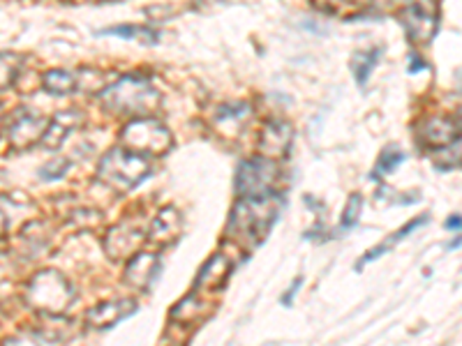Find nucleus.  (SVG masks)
Segmentation results:
<instances>
[{
    "instance_id": "obj_1",
    "label": "nucleus",
    "mask_w": 462,
    "mask_h": 346,
    "mask_svg": "<svg viewBox=\"0 0 462 346\" xmlns=\"http://www.w3.org/2000/svg\"><path fill=\"white\" fill-rule=\"evenodd\" d=\"M284 208V196L280 192L262 196H238L229 217V236L247 247H257L266 241L280 213Z\"/></svg>"
},
{
    "instance_id": "obj_2",
    "label": "nucleus",
    "mask_w": 462,
    "mask_h": 346,
    "mask_svg": "<svg viewBox=\"0 0 462 346\" xmlns=\"http://www.w3.org/2000/svg\"><path fill=\"white\" fill-rule=\"evenodd\" d=\"M160 100V90L139 74H127L100 90V106L114 115H151Z\"/></svg>"
},
{
    "instance_id": "obj_3",
    "label": "nucleus",
    "mask_w": 462,
    "mask_h": 346,
    "mask_svg": "<svg viewBox=\"0 0 462 346\" xmlns=\"http://www.w3.org/2000/svg\"><path fill=\"white\" fill-rule=\"evenodd\" d=\"M28 307H32L40 314H65L69 305L77 298V288L56 268L40 270L23 291Z\"/></svg>"
},
{
    "instance_id": "obj_4",
    "label": "nucleus",
    "mask_w": 462,
    "mask_h": 346,
    "mask_svg": "<svg viewBox=\"0 0 462 346\" xmlns=\"http://www.w3.org/2000/svg\"><path fill=\"white\" fill-rule=\"evenodd\" d=\"M151 171L152 164L148 155L130 150L125 146H116L106 150L100 159V167H97V176H100L102 183L114 187L116 192L134 189L151 176Z\"/></svg>"
},
{
    "instance_id": "obj_5",
    "label": "nucleus",
    "mask_w": 462,
    "mask_h": 346,
    "mask_svg": "<svg viewBox=\"0 0 462 346\" xmlns=\"http://www.w3.org/2000/svg\"><path fill=\"white\" fill-rule=\"evenodd\" d=\"M121 146L148 155V158H155V155H164V152L171 150L173 137L158 118L137 115L121 130Z\"/></svg>"
},
{
    "instance_id": "obj_6",
    "label": "nucleus",
    "mask_w": 462,
    "mask_h": 346,
    "mask_svg": "<svg viewBox=\"0 0 462 346\" xmlns=\"http://www.w3.org/2000/svg\"><path fill=\"white\" fill-rule=\"evenodd\" d=\"M280 178L278 159L257 155L243 159L236 168V195L238 196H262L275 192Z\"/></svg>"
},
{
    "instance_id": "obj_7",
    "label": "nucleus",
    "mask_w": 462,
    "mask_h": 346,
    "mask_svg": "<svg viewBox=\"0 0 462 346\" xmlns=\"http://www.w3.org/2000/svg\"><path fill=\"white\" fill-rule=\"evenodd\" d=\"M398 19L411 44H428L439 28V5L437 0H410Z\"/></svg>"
},
{
    "instance_id": "obj_8",
    "label": "nucleus",
    "mask_w": 462,
    "mask_h": 346,
    "mask_svg": "<svg viewBox=\"0 0 462 346\" xmlns=\"http://www.w3.org/2000/svg\"><path fill=\"white\" fill-rule=\"evenodd\" d=\"M49 121L44 115L32 114V111H16L12 121L7 123V143L14 150H26L32 148L37 141H42V134L47 130Z\"/></svg>"
},
{
    "instance_id": "obj_9",
    "label": "nucleus",
    "mask_w": 462,
    "mask_h": 346,
    "mask_svg": "<svg viewBox=\"0 0 462 346\" xmlns=\"http://www.w3.org/2000/svg\"><path fill=\"white\" fill-rule=\"evenodd\" d=\"M143 233H146V231L139 224H134V222H123V224L111 226L105 236L106 257H109L111 261H125L132 254H137L142 242L146 241Z\"/></svg>"
},
{
    "instance_id": "obj_10",
    "label": "nucleus",
    "mask_w": 462,
    "mask_h": 346,
    "mask_svg": "<svg viewBox=\"0 0 462 346\" xmlns=\"http://www.w3.org/2000/svg\"><path fill=\"white\" fill-rule=\"evenodd\" d=\"M419 141L435 152L447 150L448 146L460 143V125L448 115H432L419 125Z\"/></svg>"
},
{
    "instance_id": "obj_11",
    "label": "nucleus",
    "mask_w": 462,
    "mask_h": 346,
    "mask_svg": "<svg viewBox=\"0 0 462 346\" xmlns=\"http://www.w3.org/2000/svg\"><path fill=\"white\" fill-rule=\"evenodd\" d=\"M139 310V303L134 298H121V300H106V303L95 305L86 312V325L93 331H109L118 321L127 319Z\"/></svg>"
},
{
    "instance_id": "obj_12",
    "label": "nucleus",
    "mask_w": 462,
    "mask_h": 346,
    "mask_svg": "<svg viewBox=\"0 0 462 346\" xmlns=\"http://www.w3.org/2000/svg\"><path fill=\"white\" fill-rule=\"evenodd\" d=\"M160 273V257L152 252H137L127 259L123 282L134 291H148Z\"/></svg>"
},
{
    "instance_id": "obj_13",
    "label": "nucleus",
    "mask_w": 462,
    "mask_h": 346,
    "mask_svg": "<svg viewBox=\"0 0 462 346\" xmlns=\"http://www.w3.org/2000/svg\"><path fill=\"white\" fill-rule=\"evenodd\" d=\"M291 139H294V127L289 125L287 121H271L263 125L262 130V152L266 158L273 159H284L291 146Z\"/></svg>"
},
{
    "instance_id": "obj_14",
    "label": "nucleus",
    "mask_w": 462,
    "mask_h": 346,
    "mask_svg": "<svg viewBox=\"0 0 462 346\" xmlns=\"http://www.w3.org/2000/svg\"><path fill=\"white\" fill-rule=\"evenodd\" d=\"M84 123V114L81 111H60L49 121L47 130L42 134V146L49 148V150H58L63 146L65 139L72 137V132Z\"/></svg>"
},
{
    "instance_id": "obj_15",
    "label": "nucleus",
    "mask_w": 462,
    "mask_h": 346,
    "mask_svg": "<svg viewBox=\"0 0 462 346\" xmlns=\"http://www.w3.org/2000/svg\"><path fill=\"white\" fill-rule=\"evenodd\" d=\"M231 270H234V263L229 261L226 254H213V257L201 266L199 275H197V291H220L226 284V279H229Z\"/></svg>"
},
{
    "instance_id": "obj_16",
    "label": "nucleus",
    "mask_w": 462,
    "mask_h": 346,
    "mask_svg": "<svg viewBox=\"0 0 462 346\" xmlns=\"http://www.w3.org/2000/svg\"><path fill=\"white\" fill-rule=\"evenodd\" d=\"M180 229H183V217L173 205H164L160 210L155 220L151 222V229H148V241L158 242V245H169L179 238Z\"/></svg>"
},
{
    "instance_id": "obj_17",
    "label": "nucleus",
    "mask_w": 462,
    "mask_h": 346,
    "mask_svg": "<svg viewBox=\"0 0 462 346\" xmlns=\"http://www.w3.org/2000/svg\"><path fill=\"white\" fill-rule=\"evenodd\" d=\"M42 86L49 95L68 97V95L79 90V77H77V72H69V69H49L42 77Z\"/></svg>"
},
{
    "instance_id": "obj_18",
    "label": "nucleus",
    "mask_w": 462,
    "mask_h": 346,
    "mask_svg": "<svg viewBox=\"0 0 462 346\" xmlns=\"http://www.w3.org/2000/svg\"><path fill=\"white\" fill-rule=\"evenodd\" d=\"M32 205L31 201H19L14 196L0 195V238H5L12 229H14L19 213Z\"/></svg>"
},
{
    "instance_id": "obj_19",
    "label": "nucleus",
    "mask_w": 462,
    "mask_h": 346,
    "mask_svg": "<svg viewBox=\"0 0 462 346\" xmlns=\"http://www.w3.org/2000/svg\"><path fill=\"white\" fill-rule=\"evenodd\" d=\"M382 53H383L382 47H374V49H370V51H358L356 56H354L352 72H354V77H356V84L361 86V88L368 84L370 77H373L374 65L379 63Z\"/></svg>"
},
{
    "instance_id": "obj_20",
    "label": "nucleus",
    "mask_w": 462,
    "mask_h": 346,
    "mask_svg": "<svg viewBox=\"0 0 462 346\" xmlns=\"http://www.w3.org/2000/svg\"><path fill=\"white\" fill-rule=\"evenodd\" d=\"M100 35H114V37H123V40H139L143 44H155L160 40V35L151 28L143 26H132V23H123V26H114V28H105Z\"/></svg>"
},
{
    "instance_id": "obj_21",
    "label": "nucleus",
    "mask_w": 462,
    "mask_h": 346,
    "mask_svg": "<svg viewBox=\"0 0 462 346\" xmlns=\"http://www.w3.org/2000/svg\"><path fill=\"white\" fill-rule=\"evenodd\" d=\"M250 115H253V106L245 105V102H234V105H222L216 111V123L217 125L241 127Z\"/></svg>"
},
{
    "instance_id": "obj_22",
    "label": "nucleus",
    "mask_w": 462,
    "mask_h": 346,
    "mask_svg": "<svg viewBox=\"0 0 462 346\" xmlns=\"http://www.w3.org/2000/svg\"><path fill=\"white\" fill-rule=\"evenodd\" d=\"M22 65H23V56L19 53H12V51H0V90L12 88L22 72Z\"/></svg>"
},
{
    "instance_id": "obj_23",
    "label": "nucleus",
    "mask_w": 462,
    "mask_h": 346,
    "mask_svg": "<svg viewBox=\"0 0 462 346\" xmlns=\"http://www.w3.org/2000/svg\"><path fill=\"white\" fill-rule=\"evenodd\" d=\"M404 162V152L398 146H386L379 155V162L373 171V180H379L386 173H393Z\"/></svg>"
},
{
    "instance_id": "obj_24",
    "label": "nucleus",
    "mask_w": 462,
    "mask_h": 346,
    "mask_svg": "<svg viewBox=\"0 0 462 346\" xmlns=\"http://www.w3.org/2000/svg\"><path fill=\"white\" fill-rule=\"evenodd\" d=\"M361 213H363V196L358 192H354L349 196L345 205V213H342V220H340V231H349L361 222Z\"/></svg>"
},
{
    "instance_id": "obj_25",
    "label": "nucleus",
    "mask_w": 462,
    "mask_h": 346,
    "mask_svg": "<svg viewBox=\"0 0 462 346\" xmlns=\"http://www.w3.org/2000/svg\"><path fill=\"white\" fill-rule=\"evenodd\" d=\"M69 167H72V162H69V159H51V162H47L42 168H40V178L60 180V178H65V173L69 171Z\"/></svg>"
},
{
    "instance_id": "obj_26",
    "label": "nucleus",
    "mask_w": 462,
    "mask_h": 346,
    "mask_svg": "<svg viewBox=\"0 0 462 346\" xmlns=\"http://www.w3.org/2000/svg\"><path fill=\"white\" fill-rule=\"evenodd\" d=\"M300 284H303V278H296V279H294V284H291V287H289L287 294H284L282 298H280V303H282L284 307H291V305H294V298H296V294H299Z\"/></svg>"
},
{
    "instance_id": "obj_27",
    "label": "nucleus",
    "mask_w": 462,
    "mask_h": 346,
    "mask_svg": "<svg viewBox=\"0 0 462 346\" xmlns=\"http://www.w3.org/2000/svg\"><path fill=\"white\" fill-rule=\"evenodd\" d=\"M447 229H453L457 233L460 231V215H453L447 220Z\"/></svg>"
},
{
    "instance_id": "obj_28",
    "label": "nucleus",
    "mask_w": 462,
    "mask_h": 346,
    "mask_svg": "<svg viewBox=\"0 0 462 346\" xmlns=\"http://www.w3.org/2000/svg\"><path fill=\"white\" fill-rule=\"evenodd\" d=\"M370 3H373L374 7H379V10H382V7H391L395 3V0H370Z\"/></svg>"
},
{
    "instance_id": "obj_29",
    "label": "nucleus",
    "mask_w": 462,
    "mask_h": 346,
    "mask_svg": "<svg viewBox=\"0 0 462 346\" xmlns=\"http://www.w3.org/2000/svg\"><path fill=\"white\" fill-rule=\"evenodd\" d=\"M349 3H363V5H365V3H370V0H349Z\"/></svg>"
},
{
    "instance_id": "obj_30",
    "label": "nucleus",
    "mask_w": 462,
    "mask_h": 346,
    "mask_svg": "<svg viewBox=\"0 0 462 346\" xmlns=\"http://www.w3.org/2000/svg\"><path fill=\"white\" fill-rule=\"evenodd\" d=\"M0 127H3V109H0Z\"/></svg>"
}]
</instances>
